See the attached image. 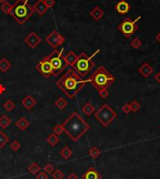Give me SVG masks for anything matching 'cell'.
<instances>
[{"label": "cell", "mask_w": 160, "mask_h": 179, "mask_svg": "<svg viewBox=\"0 0 160 179\" xmlns=\"http://www.w3.org/2000/svg\"><path fill=\"white\" fill-rule=\"evenodd\" d=\"M88 82V80H83L75 71L71 69L56 82V86L68 98H73Z\"/></svg>", "instance_id": "1"}, {"label": "cell", "mask_w": 160, "mask_h": 179, "mask_svg": "<svg viewBox=\"0 0 160 179\" xmlns=\"http://www.w3.org/2000/svg\"><path fill=\"white\" fill-rule=\"evenodd\" d=\"M64 132H66L68 137L74 141H79L83 134L90 129V126L77 112L72 113L62 124Z\"/></svg>", "instance_id": "2"}, {"label": "cell", "mask_w": 160, "mask_h": 179, "mask_svg": "<svg viewBox=\"0 0 160 179\" xmlns=\"http://www.w3.org/2000/svg\"><path fill=\"white\" fill-rule=\"evenodd\" d=\"M88 81L100 92L112 85L116 81V78L107 71L105 67L100 66L92 73Z\"/></svg>", "instance_id": "3"}, {"label": "cell", "mask_w": 160, "mask_h": 179, "mask_svg": "<svg viewBox=\"0 0 160 179\" xmlns=\"http://www.w3.org/2000/svg\"><path fill=\"white\" fill-rule=\"evenodd\" d=\"M33 7L29 5L28 0H17L16 3L13 5L12 17L20 25L25 24L33 15Z\"/></svg>", "instance_id": "4"}, {"label": "cell", "mask_w": 160, "mask_h": 179, "mask_svg": "<svg viewBox=\"0 0 160 179\" xmlns=\"http://www.w3.org/2000/svg\"><path fill=\"white\" fill-rule=\"evenodd\" d=\"M100 50L98 49V51H95L91 57H88L85 53H82L80 55H78V58L72 68L81 77L86 76L95 67V62L92 60L93 57L95 54H98Z\"/></svg>", "instance_id": "5"}, {"label": "cell", "mask_w": 160, "mask_h": 179, "mask_svg": "<svg viewBox=\"0 0 160 179\" xmlns=\"http://www.w3.org/2000/svg\"><path fill=\"white\" fill-rule=\"evenodd\" d=\"M94 114L95 119H98V121L105 128L109 127V125H111L113 122V120L117 117L116 112H114L109 106V104L106 103L101 105V107Z\"/></svg>", "instance_id": "6"}, {"label": "cell", "mask_w": 160, "mask_h": 179, "mask_svg": "<svg viewBox=\"0 0 160 179\" xmlns=\"http://www.w3.org/2000/svg\"><path fill=\"white\" fill-rule=\"evenodd\" d=\"M63 49L61 51L55 50L49 55V59L53 70V76H58L68 66L66 58L63 55Z\"/></svg>", "instance_id": "7"}, {"label": "cell", "mask_w": 160, "mask_h": 179, "mask_svg": "<svg viewBox=\"0 0 160 179\" xmlns=\"http://www.w3.org/2000/svg\"><path fill=\"white\" fill-rule=\"evenodd\" d=\"M141 19H142V16L137 17L135 20H132L131 18H126L120 25H118L117 29H118L126 39H129V38H131L132 35H134L137 32V30H138L137 23Z\"/></svg>", "instance_id": "8"}, {"label": "cell", "mask_w": 160, "mask_h": 179, "mask_svg": "<svg viewBox=\"0 0 160 179\" xmlns=\"http://www.w3.org/2000/svg\"><path fill=\"white\" fill-rule=\"evenodd\" d=\"M36 69L40 72V74L45 77V78H49L52 75H53V70H52V66L50 62L49 59V55L46 57H44L43 59H41L38 64L37 65Z\"/></svg>", "instance_id": "9"}, {"label": "cell", "mask_w": 160, "mask_h": 179, "mask_svg": "<svg viewBox=\"0 0 160 179\" xmlns=\"http://www.w3.org/2000/svg\"><path fill=\"white\" fill-rule=\"evenodd\" d=\"M45 40L51 47L56 49L58 46L62 45V44L65 42V38H64L62 35H60L57 31L55 30L47 36Z\"/></svg>", "instance_id": "10"}, {"label": "cell", "mask_w": 160, "mask_h": 179, "mask_svg": "<svg viewBox=\"0 0 160 179\" xmlns=\"http://www.w3.org/2000/svg\"><path fill=\"white\" fill-rule=\"evenodd\" d=\"M25 42L27 44L30 48L35 49L38 45V44L41 42V38L39 36H38L35 32H31L30 34L25 39Z\"/></svg>", "instance_id": "11"}, {"label": "cell", "mask_w": 160, "mask_h": 179, "mask_svg": "<svg viewBox=\"0 0 160 179\" xmlns=\"http://www.w3.org/2000/svg\"><path fill=\"white\" fill-rule=\"evenodd\" d=\"M129 9H130V5L125 0H120V1H118L115 4V10L121 15L126 14L129 12Z\"/></svg>", "instance_id": "12"}, {"label": "cell", "mask_w": 160, "mask_h": 179, "mask_svg": "<svg viewBox=\"0 0 160 179\" xmlns=\"http://www.w3.org/2000/svg\"><path fill=\"white\" fill-rule=\"evenodd\" d=\"M48 6L46 5L44 0H38V1L35 3V5L33 6V9L34 12H36L39 16H42L43 14H45V12L48 10Z\"/></svg>", "instance_id": "13"}, {"label": "cell", "mask_w": 160, "mask_h": 179, "mask_svg": "<svg viewBox=\"0 0 160 179\" xmlns=\"http://www.w3.org/2000/svg\"><path fill=\"white\" fill-rule=\"evenodd\" d=\"M82 179H101V175L94 167H90L89 169L82 175Z\"/></svg>", "instance_id": "14"}, {"label": "cell", "mask_w": 160, "mask_h": 179, "mask_svg": "<svg viewBox=\"0 0 160 179\" xmlns=\"http://www.w3.org/2000/svg\"><path fill=\"white\" fill-rule=\"evenodd\" d=\"M138 72L142 74V77L148 78L154 72V68L149 63H144L141 66V68L138 69Z\"/></svg>", "instance_id": "15"}, {"label": "cell", "mask_w": 160, "mask_h": 179, "mask_svg": "<svg viewBox=\"0 0 160 179\" xmlns=\"http://www.w3.org/2000/svg\"><path fill=\"white\" fill-rule=\"evenodd\" d=\"M90 15L91 17L95 20V21H99L100 19H102V17L104 16V12L98 7V6H95L91 12H90Z\"/></svg>", "instance_id": "16"}, {"label": "cell", "mask_w": 160, "mask_h": 179, "mask_svg": "<svg viewBox=\"0 0 160 179\" xmlns=\"http://www.w3.org/2000/svg\"><path fill=\"white\" fill-rule=\"evenodd\" d=\"M22 104L27 110H31L32 108H33L36 105V99L33 97H32V96H26L22 100Z\"/></svg>", "instance_id": "17"}, {"label": "cell", "mask_w": 160, "mask_h": 179, "mask_svg": "<svg viewBox=\"0 0 160 179\" xmlns=\"http://www.w3.org/2000/svg\"><path fill=\"white\" fill-rule=\"evenodd\" d=\"M65 58H66L67 64L71 66V67H73L74 64H75V62H76V60H77V58H78V55L74 53L73 51H69L68 53V54L65 57Z\"/></svg>", "instance_id": "18"}, {"label": "cell", "mask_w": 160, "mask_h": 179, "mask_svg": "<svg viewBox=\"0 0 160 179\" xmlns=\"http://www.w3.org/2000/svg\"><path fill=\"white\" fill-rule=\"evenodd\" d=\"M82 111L86 116H90L92 114L95 113V107L90 102H86L82 107Z\"/></svg>", "instance_id": "19"}, {"label": "cell", "mask_w": 160, "mask_h": 179, "mask_svg": "<svg viewBox=\"0 0 160 179\" xmlns=\"http://www.w3.org/2000/svg\"><path fill=\"white\" fill-rule=\"evenodd\" d=\"M29 122L25 117H21L17 122H16V126L21 129V130H25L29 127Z\"/></svg>", "instance_id": "20"}, {"label": "cell", "mask_w": 160, "mask_h": 179, "mask_svg": "<svg viewBox=\"0 0 160 179\" xmlns=\"http://www.w3.org/2000/svg\"><path fill=\"white\" fill-rule=\"evenodd\" d=\"M10 67H12V64H10V62L7 58L3 57L0 60V71L6 72L10 69Z\"/></svg>", "instance_id": "21"}, {"label": "cell", "mask_w": 160, "mask_h": 179, "mask_svg": "<svg viewBox=\"0 0 160 179\" xmlns=\"http://www.w3.org/2000/svg\"><path fill=\"white\" fill-rule=\"evenodd\" d=\"M46 141L51 145V146H55V145L59 143V138H58V136L56 135V134L52 133V134H50V135L48 136Z\"/></svg>", "instance_id": "22"}, {"label": "cell", "mask_w": 160, "mask_h": 179, "mask_svg": "<svg viewBox=\"0 0 160 179\" xmlns=\"http://www.w3.org/2000/svg\"><path fill=\"white\" fill-rule=\"evenodd\" d=\"M10 124H12V120H10L9 117H8L6 115H3L1 117H0V127L2 129H7Z\"/></svg>", "instance_id": "23"}, {"label": "cell", "mask_w": 160, "mask_h": 179, "mask_svg": "<svg viewBox=\"0 0 160 179\" xmlns=\"http://www.w3.org/2000/svg\"><path fill=\"white\" fill-rule=\"evenodd\" d=\"M1 9H2V12H5L6 14H9L12 16L13 14V6L12 4H9L8 2H6V3L2 4Z\"/></svg>", "instance_id": "24"}, {"label": "cell", "mask_w": 160, "mask_h": 179, "mask_svg": "<svg viewBox=\"0 0 160 179\" xmlns=\"http://www.w3.org/2000/svg\"><path fill=\"white\" fill-rule=\"evenodd\" d=\"M40 170H41V168L37 162H32L31 165L27 168V171L32 174H37L38 173L40 172Z\"/></svg>", "instance_id": "25"}, {"label": "cell", "mask_w": 160, "mask_h": 179, "mask_svg": "<svg viewBox=\"0 0 160 179\" xmlns=\"http://www.w3.org/2000/svg\"><path fill=\"white\" fill-rule=\"evenodd\" d=\"M72 150L68 147V146H65V147H63L61 152H60V155L62 156V158H64L65 160H68L71 158V156H72Z\"/></svg>", "instance_id": "26"}, {"label": "cell", "mask_w": 160, "mask_h": 179, "mask_svg": "<svg viewBox=\"0 0 160 179\" xmlns=\"http://www.w3.org/2000/svg\"><path fill=\"white\" fill-rule=\"evenodd\" d=\"M55 106L58 108V109H60V110H63V109H65L66 107H67V105H68V102L67 100L64 98H59L56 102H55Z\"/></svg>", "instance_id": "27"}, {"label": "cell", "mask_w": 160, "mask_h": 179, "mask_svg": "<svg viewBox=\"0 0 160 179\" xmlns=\"http://www.w3.org/2000/svg\"><path fill=\"white\" fill-rule=\"evenodd\" d=\"M88 154H89V156L91 157L92 159H97V158H98L99 155L101 154V151L99 150V148L94 146V147L90 148Z\"/></svg>", "instance_id": "28"}, {"label": "cell", "mask_w": 160, "mask_h": 179, "mask_svg": "<svg viewBox=\"0 0 160 179\" xmlns=\"http://www.w3.org/2000/svg\"><path fill=\"white\" fill-rule=\"evenodd\" d=\"M9 139L3 131H0V148H3L7 143H8Z\"/></svg>", "instance_id": "29"}, {"label": "cell", "mask_w": 160, "mask_h": 179, "mask_svg": "<svg viewBox=\"0 0 160 179\" xmlns=\"http://www.w3.org/2000/svg\"><path fill=\"white\" fill-rule=\"evenodd\" d=\"M130 45L134 49H138V48H140L142 45V41L140 39H138V38H134L131 40V42H130Z\"/></svg>", "instance_id": "30"}, {"label": "cell", "mask_w": 160, "mask_h": 179, "mask_svg": "<svg viewBox=\"0 0 160 179\" xmlns=\"http://www.w3.org/2000/svg\"><path fill=\"white\" fill-rule=\"evenodd\" d=\"M3 107H4V109L6 110V111H8V112H10V111H12L13 109H14V107H15V104L13 103V102L12 100H8V102H6L4 104H3Z\"/></svg>", "instance_id": "31"}, {"label": "cell", "mask_w": 160, "mask_h": 179, "mask_svg": "<svg viewBox=\"0 0 160 179\" xmlns=\"http://www.w3.org/2000/svg\"><path fill=\"white\" fill-rule=\"evenodd\" d=\"M64 176H65V174H64V173L60 170H55V172L52 173V178L53 179H63Z\"/></svg>", "instance_id": "32"}, {"label": "cell", "mask_w": 160, "mask_h": 179, "mask_svg": "<svg viewBox=\"0 0 160 179\" xmlns=\"http://www.w3.org/2000/svg\"><path fill=\"white\" fill-rule=\"evenodd\" d=\"M129 104H130V108H131V111L132 112H137V111L140 110V108H141L140 103H138L137 100H135V99L133 100L131 103H129Z\"/></svg>", "instance_id": "33"}, {"label": "cell", "mask_w": 160, "mask_h": 179, "mask_svg": "<svg viewBox=\"0 0 160 179\" xmlns=\"http://www.w3.org/2000/svg\"><path fill=\"white\" fill-rule=\"evenodd\" d=\"M43 170L46 174H52L53 170H55V166L51 163H48L43 167Z\"/></svg>", "instance_id": "34"}, {"label": "cell", "mask_w": 160, "mask_h": 179, "mask_svg": "<svg viewBox=\"0 0 160 179\" xmlns=\"http://www.w3.org/2000/svg\"><path fill=\"white\" fill-rule=\"evenodd\" d=\"M21 147V143L18 141H13L12 143H10V148L13 151H18Z\"/></svg>", "instance_id": "35"}, {"label": "cell", "mask_w": 160, "mask_h": 179, "mask_svg": "<svg viewBox=\"0 0 160 179\" xmlns=\"http://www.w3.org/2000/svg\"><path fill=\"white\" fill-rule=\"evenodd\" d=\"M53 132H55V134H56V135H61V134L64 132V129L62 128V125H55V127L53 128Z\"/></svg>", "instance_id": "36"}, {"label": "cell", "mask_w": 160, "mask_h": 179, "mask_svg": "<svg viewBox=\"0 0 160 179\" xmlns=\"http://www.w3.org/2000/svg\"><path fill=\"white\" fill-rule=\"evenodd\" d=\"M122 111L124 112L125 114H129L131 112V108H130V104L129 103H125L123 107H122Z\"/></svg>", "instance_id": "37"}, {"label": "cell", "mask_w": 160, "mask_h": 179, "mask_svg": "<svg viewBox=\"0 0 160 179\" xmlns=\"http://www.w3.org/2000/svg\"><path fill=\"white\" fill-rule=\"evenodd\" d=\"M99 93V97L100 98H107L109 96H110V93H109V91L108 90H102V91H100V92H98Z\"/></svg>", "instance_id": "38"}, {"label": "cell", "mask_w": 160, "mask_h": 179, "mask_svg": "<svg viewBox=\"0 0 160 179\" xmlns=\"http://www.w3.org/2000/svg\"><path fill=\"white\" fill-rule=\"evenodd\" d=\"M37 179H49V176H48L47 174H45V172L44 173H39L37 175Z\"/></svg>", "instance_id": "39"}, {"label": "cell", "mask_w": 160, "mask_h": 179, "mask_svg": "<svg viewBox=\"0 0 160 179\" xmlns=\"http://www.w3.org/2000/svg\"><path fill=\"white\" fill-rule=\"evenodd\" d=\"M44 1H45V3H46V5L48 6L49 9L52 8L53 6H55V0H44Z\"/></svg>", "instance_id": "40"}, {"label": "cell", "mask_w": 160, "mask_h": 179, "mask_svg": "<svg viewBox=\"0 0 160 179\" xmlns=\"http://www.w3.org/2000/svg\"><path fill=\"white\" fill-rule=\"evenodd\" d=\"M68 179H79V176L75 174V173H71L68 176Z\"/></svg>", "instance_id": "41"}, {"label": "cell", "mask_w": 160, "mask_h": 179, "mask_svg": "<svg viewBox=\"0 0 160 179\" xmlns=\"http://www.w3.org/2000/svg\"><path fill=\"white\" fill-rule=\"evenodd\" d=\"M154 80H155V82H157V83H160V72H157V73L155 75Z\"/></svg>", "instance_id": "42"}, {"label": "cell", "mask_w": 160, "mask_h": 179, "mask_svg": "<svg viewBox=\"0 0 160 179\" xmlns=\"http://www.w3.org/2000/svg\"><path fill=\"white\" fill-rule=\"evenodd\" d=\"M5 91H6V88H5V86H4L3 84H0V95H2L3 93H5Z\"/></svg>", "instance_id": "43"}, {"label": "cell", "mask_w": 160, "mask_h": 179, "mask_svg": "<svg viewBox=\"0 0 160 179\" xmlns=\"http://www.w3.org/2000/svg\"><path fill=\"white\" fill-rule=\"evenodd\" d=\"M155 39H156V40L160 43V32H159V33H157V35L155 36Z\"/></svg>", "instance_id": "44"}, {"label": "cell", "mask_w": 160, "mask_h": 179, "mask_svg": "<svg viewBox=\"0 0 160 179\" xmlns=\"http://www.w3.org/2000/svg\"><path fill=\"white\" fill-rule=\"evenodd\" d=\"M6 2H7V0H0V3H2V4H4Z\"/></svg>", "instance_id": "45"}]
</instances>
